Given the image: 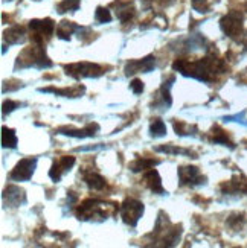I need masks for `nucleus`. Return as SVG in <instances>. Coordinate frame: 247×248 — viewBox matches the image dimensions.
Masks as SVG:
<instances>
[{"instance_id":"obj_24","label":"nucleus","mask_w":247,"mask_h":248,"mask_svg":"<svg viewBox=\"0 0 247 248\" xmlns=\"http://www.w3.org/2000/svg\"><path fill=\"white\" fill-rule=\"evenodd\" d=\"M156 151H157V153H165V154H183V155H192L194 158H197L196 154H194V153H191V151H188V149H181V148L169 146V145H166V146H159V148H156Z\"/></svg>"},{"instance_id":"obj_17","label":"nucleus","mask_w":247,"mask_h":248,"mask_svg":"<svg viewBox=\"0 0 247 248\" xmlns=\"http://www.w3.org/2000/svg\"><path fill=\"white\" fill-rule=\"evenodd\" d=\"M26 35V32L25 29L21 28V26H13V28H9L5 31V34H3V40L8 41V45H20V43H23L25 41V37Z\"/></svg>"},{"instance_id":"obj_2","label":"nucleus","mask_w":247,"mask_h":248,"mask_svg":"<svg viewBox=\"0 0 247 248\" xmlns=\"http://www.w3.org/2000/svg\"><path fill=\"white\" fill-rule=\"evenodd\" d=\"M28 69V67H35V69H48L52 67V61L46 57V52L43 45H37L34 43V46L25 49L20 53L16 69Z\"/></svg>"},{"instance_id":"obj_31","label":"nucleus","mask_w":247,"mask_h":248,"mask_svg":"<svg viewBox=\"0 0 247 248\" xmlns=\"http://www.w3.org/2000/svg\"><path fill=\"white\" fill-rule=\"evenodd\" d=\"M17 107H20V102H14V101H5L3 102V114L6 113H11V111H14Z\"/></svg>"},{"instance_id":"obj_25","label":"nucleus","mask_w":247,"mask_h":248,"mask_svg":"<svg viewBox=\"0 0 247 248\" xmlns=\"http://www.w3.org/2000/svg\"><path fill=\"white\" fill-rule=\"evenodd\" d=\"M116 16H117V18L122 21V23H125V21H128L133 17V9L130 8V5L121 3L119 8H117V11H116Z\"/></svg>"},{"instance_id":"obj_23","label":"nucleus","mask_w":247,"mask_h":248,"mask_svg":"<svg viewBox=\"0 0 247 248\" xmlns=\"http://www.w3.org/2000/svg\"><path fill=\"white\" fill-rule=\"evenodd\" d=\"M149 134H151L153 137H156V139L166 136V125H165V122L160 121V119H154L151 122V125H149Z\"/></svg>"},{"instance_id":"obj_22","label":"nucleus","mask_w":247,"mask_h":248,"mask_svg":"<svg viewBox=\"0 0 247 248\" xmlns=\"http://www.w3.org/2000/svg\"><path fill=\"white\" fill-rule=\"evenodd\" d=\"M159 161L157 160H148V158H137L136 161L130 165V169L133 172H141V170H145V169H151L154 165H157Z\"/></svg>"},{"instance_id":"obj_12","label":"nucleus","mask_w":247,"mask_h":248,"mask_svg":"<svg viewBox=\"0 0 247 248\" xmlns=\"http://www.w3.org/2000/svg\"><path fill=\"white\" fill-rule=\"evenodd\" d=\"M73 165H75V157L63 155V157H60V158H57L55 161H53V165H52V168L49 170V177L55 183H58L61 180V177L66 174V172H69Z\"/></svg>"},{"instance_id":"obj_8","label":"nucleus","mask_w":247,"mask_h":248,"mask_svg":"<svg viewBox=\"0 0 247 248\" xmlns=\"http://www.w3.org/2000/svg\"><path fill=\"white\" fill-rule=\"evenodd\" d=\"M37 166V158L29 157V158H21L16 168L11 170L9 178L13 181H28L34 175V170Z\"/></svg>"},{"instance_id":"obj_15","label":"nucleus","mask_w":247,"mask_h":248,"mask_svg":"<svg viewBox=\"0 0 247 248\" xmlns=\"http://www.w3.org/2000/svg\"><path fill=\"white\" fill-rule=\"evenodd\" d=\"M144 181L148 186V189L157 193V195H165V189L162 186V180H160V175L156 169H149L148 172H145L144 175Z\"/></svg>"},{"instance_id":"obj_10","label":"nucleus","mask_w":247,"mask_h":248,"mask_svg":"<svg viewBox=\"0 0 247 248\" xmlns=\"http://www.w3.org/2000/svg\"><path fill=\"white\" fill-rule=\"evenodd\" d=\"M179 181H180L181 186L196 187V186L205 185V183H206V177H203L200 174L198 168L183 166V168H179Z\"/></svg>"},{"instance_id":"obj_30","label":"nucleus","mask_w":247,"mask_h":248,"mask_svg":"<svg viewBox=\"0 0 247 248\" xmlns=\"http://www.w3.org/2000/svg\"><path fill=\"white\" fill-rule=\"evenodd\" d=\"M130 89L134 94H141L144 92V82L141 79H133L130 84Z\"/></svg>"},{"instance_id":"obj_26","label":"nucleus","mask_w":247,"mask_h":248,"mask_svg":"<svg viewBox=\"0 0 247 248\" xmlns=\"http://www.w3.org/2000/svg\"><path fill=\"white\" fill-rule=\"evenodd\" d=\"M212 142L214 143H223V145H232L231 142H229V137H228V134L223 131V129H220L218 126H215V129L212 131Z\"/></svg>"},{"instance_id":"obj_16","label":"nucleus","mask_w":247,"mask_h":248,"mask_svg":"<svg viewBox=\"0 0 247 248\" xmlns=\"http://www.w3.org/2000/svg\"><path fill=\"white\" fill-rule=\"evenodd\" d=\"M173 82H174V78H171L168 82L165 81L164 82V85L160 87V90H159V94H160V99L157 101H154V107L156 108H169L171 107V104H173V99H171V93H169V90H171V87H173Z\"/></svg>"},{"instance_id":"obj_27","label":"nucleus","mask_w":247,"mask_h":248,"mask_svg":"<svg viewBox=\"0 0 247 248\" xmlns=\"http://www.w3.org/2000/svg\"><path fill=\"white\" fill-rule=\"evenodd\" d=\"M95 20L98 21V23H109V21H112L110 11L107 8L98 6L96 8V13H95Z\"/></svg>"},{"instance_id":"obj_21","label":"nucleus","mask_w":247,"mask_h":248,"mask_svg":"<svg viewBox=\"0 0 247 248\" xmlns=\"http://www.w3.org/2000/svg\"><path fill=\"white\" fill-rule=\"evenodd\" d=\"M17 143H18V139H17V134L14 129L3 126L2 128V146L14 149L17 146Z\"/></svg>"},{"instance_id":"obj_11","label":"nucleus","mask_w":247,"mask_h":248,"mask_svg":"<svg viewBox=\"0 0 247 248\" xmlns=\"http://www.w3.org/2000/svg\"><path fill=\"white\" fill-rule=\"evenodd\" d=\"M156 67V58L154 57H147L142 60H132L125 64V75L130 77V75H136V73H148L151 72Z\"/></svg>"},{"instance_id":"obj_5","label":"nucleus","mask_w":247,"mask_h":248,"mask_svg":"<svg viewBox=\"0 0 247 248\" xmlns=\"http://www.w3.org/2000/svg\"><path fill=\"white\" fill-rule=\"evenodd\" d=\"M144 210H145L144 202L137 201L134 198H127L119 207V213H121L122 221L127 225H130V227H136L139 219L142 218Z\"/></svg>"},{"instance_id":"obj_4","label":"nucleus","mask_w":247,"mask_h":248,"mask_svg":"<svg viewBox=\"0 0 247 248\" xmlns=\"http://www.w3.org/2000/svg\"><path fill=\"white\" fill-rule=\"evenodd\" d=\"M180 233H181L180 225H171L168 217L164 218V213L159 215V219L156 222V229H154L156 242H162L160 245H164V247H173L179 242Z\"/></svg>"},{"instance_id":"obj_14","label":"nucleus","mask_w":247,"mask_h":248,"mask_svg":"<svg viewBox=\"0 0 247 248\" xmlns=\"http://www.w3.org/2000/svg\"><path fill=\"white\" fill-rule=\"evenodd\" d=\"M99 131V125L98 124H89L82 129H72V128H60L58 134H64L69 137L75 139H85V137H92Z\"/></svg>"},{"instance_id":"obj_18","label":"nucleus","mask_w":247,"mask_h":248,"mask_svg":"<svg viewBox=\"0 0 247 248\" xmlns=\"http://www.w3.org/2000/svg\"><path fill=\"white\" fill-rule=\"evenodd\" d=\"M82 178H84L85 185H87L92 190H102L107 186L105 178L101 177L99 174H96V172H85Z\"/></svg>"},{"instance_id":"obj_20","label":"nucleus","mask_w":247,"mask_h":248,"mask_svg":"<svg viewBox=\"0 0 247 248\" xmlns=\"http://www.w3.org/2000/svg\"><path fill=\"white\" fill-rule=\"evenodd\" d=\"M81 29H82V28L77 26V25L73 23V21L64 20V21H61V23L58 25V28H57V35H58L61 40H69L70 35L73 34L75 31H81Z\"/></svg>"},{"instance_id":"obj_29","label":"nucleus","mask_w":247,"mask_h":248,"mask_svg":"<svg viewBox=\"0 0 247 248\" xmlns=\"http://www.w3.org/2000/svg\"><path fill=\"white\" fill-rule=\"evenodd\" d=\"M192 6H194V9H197L198 13H208V9H209V3L206 0H192Z\"/></svg>"},{"instance_id":"obj_7","label":"nucleus","mask_w":247,"mask_h":248,"mask_svg":"<svg viewBox=\"0 0 247 248\" xmlns=\"http://www.w3.org/2000/svg\"><path fill=\"white\" fill-rule=\"evenodd\" d=\"M29 29L32 32V41L37 45H45V41L50 38L55 29V23L52 18H45V20H32L29 21Z\"/></svg>"},{"instance_id":"obj_6","label":"nucleus","mask_w":247,"mask_h":248,"mask_svg":"<svg viewBox=\"0 0 247 248\" xmlns=\"http://www.w3.org/2000/svg\"><path fill=\"white\" fill-rule=\"evenodd\" d=\"M67 75L70 77L81 79V78H98L104 73V69L98 64H93V62H87V61H82V62H75V64H69V66L64 67Z\"/></svg>"},{"instance_id":"obj_9","label":"nucleus","mask_w":247,"mask_h":248,"mask_svg":"<svg viewBox=\"0 0 247 248\" xmlns=\"http://www.w3.org/2000/svg\"><path fill=\"white\" fill-rule=\"evenodd\" d=\"M220 26L226 35L237 38L243 31V14L238 13V11H232V13L221 18Z\"/></svg>"},{"instance_id":"obj_1","label":"nucleus","mask_w":247,"mask_h":248,"mask_svg":"<svg viewBox=\"0 0 247 248\" xmlns=\"http://www.w3.org/2000/svg\"><path fill=\"white\" fill-rule=\"evenodd\" d=\"M173 69L180 72L185 77H191L194 79L211 82L217 78V73L224 72V64L221 60L215 57L201 58L197 61H188V60H176L173 64Z\"/></svg>"},{"instance_id":"obj_13","label":"nucleus","mask_w":247,"mask_h":248,"mask_svg":"<svg viewBox=\"0 0 247 248\" xmlns=\"http://www.w3.org/2000/svg\"><path fill=\"white\" fill-rule=\"evenodd\" d=\"M3 202L8 207H18L20 204L26 202V193L18 186H8L3 190Z\"/></svg>"},{"instance_id":"obj_3","label":"nucleus","mask_w":247,"mask_h":248,"mask_svg":"<svg viewBox=\"0 0 247 248\" xmlns=\"http://www.w3.org/2000/svg\"><path fill=\"white\" fill-rule=\"evenodd\" d=\"M117 207L116 204L109 206L99 200H85L77 209V217L81 221H104L109 217V209Z\"/></svg>"},{"instance_id":"obj_19","label":"nucleus","mask_w":247,"mask_h":248,"mask_svg":"<svg viewBox=\"0 0 247 248\" xmlns=\"http://www.w3.org/2000/svg\"><path fill=\"white\" fill-rule=\"evenodd\" d=\"M84 87L82 85H78V87H72V89H40V92L43 93H55L58 96H66V98H78L84 93Z\"/></svg>"},{"instance_id":"obj_28","label":"nucleus","mask_w":247,"mask_h":248,"mask_svg":"<svg viewBox=\"0 0 247 248\" xmlns=\"http://www.w3.org/2000/svg\"><path fill=\"white\" fill-rule=\"evenodd\" d=\"M80 0H63L58 5V13H69V11H78Z\"/></svg>"}]
</instances>
